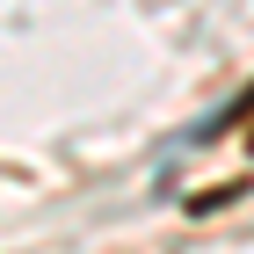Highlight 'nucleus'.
I'll use <instances>...</instances> for the list:
<instances>
[{
  "mask_svg": "<svg viewBox=\"0 0 254 254\" xmlns=\"http://www.w3.org/2000/svg\"><path fill=\"white\" fill-rule=\"evenodd\" d=\"M240 117H254V87H240V95L225 102L218 117H203V124H196V131H182V138H189V145H211V138H218V131H233Z\"/></svg>",
  "mask_w": 254,
  "mask_h": 254,
  "instance_id": "obj_1",
  "label": "nucleus"
},
{
  "mask_svg": "<svg viewBox=\"0 0 254 254\" xmlns=\"http://www.w3.org/2000/svg\"><path fill=\"white\" fill-rule=\"evenodd\" d=\"M247 153H254V131H247Z\"/></svg>",
  "mask_w": 254,
  "mask_h": 254,
  "instance_id": "obj_2",
  "label": "nucleus"
}]
</instances>
